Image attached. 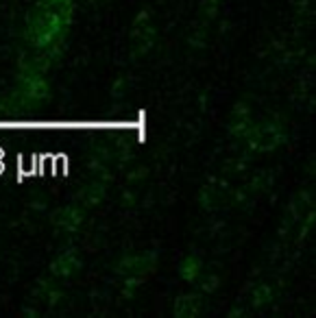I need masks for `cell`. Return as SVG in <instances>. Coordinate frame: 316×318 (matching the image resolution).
I'll list each match as a JSON object with an SVG mask.
<instances>
[{
  "label": "cell",
  "mask_w": 316,
  "mask_h": 318,
  "mask_svg": "<svg viewBox=\"0 0 316 318\" xmlns=\"http://www.w3.org/2000/svg\"><path fill=\"white\" fill-rule=\"evenodd\" d=\"M68 7L39 5L33 20H31V39L37 46H51L59 39L61 31L66 29Z\"/></svg>",
  "instance_id": "cell-1"
},
{
  "label": "cell",
  "mask_w": 316,
  "mask_h": 318,
  "mask_svg": "<svg viewBox=\"0 0 316 318\" xmlns=\"http://www.w3.org/2000/svg\"><path fill=\"white\" fill-rule=\"evenodd\" d=\"M44 5H53V7H68V0H44Z\"/></svg>",
  "instance_id": "cell-2"
}]
</instances>
